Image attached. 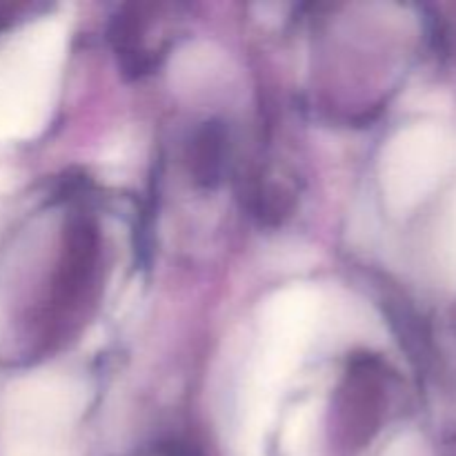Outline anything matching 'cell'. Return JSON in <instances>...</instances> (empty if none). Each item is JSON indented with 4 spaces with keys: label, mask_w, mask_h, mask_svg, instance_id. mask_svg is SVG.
Listing matches in <instances>:
<instances>
[{
    "label": "cell",
    "mask_w": 456,
    "mask_h": 456,
    "mask_svg": "<svg viewBox=\"0 0 456 456\" xmlns=\"http://www.w3.org/2000/svg\"><path fill=\"white\" fill-rule=\"evenodd\" d=\"M383 370L372 356H354L337 399V419L352 436L368 435L383 417Z\"/></svg>",
    "instance_id": "cell-2"
},
{
    "label": "cell",
    "mask_w": 456,
    "mask_h": 456,
    "mask_svg": "<svg viewBox=\"0 0 456 456\" xmlns=\"http://www.w3.org/2000/svg\"><path fill=\"white\" fill-rule=\"evenodd\" d=\"M227 132L221 123L200 125L194 132L187 150V160H190V174L199 187H216L223 181L227 169Z\"/></svg>",
    "instance_id": "cell-3"
},
{
    "label": "cell",
    "mask_w": 456,
    "mask_h": 456,
    "mask_svg": "<svg viewBox=\"0 0 456 456\" xmlns=\"http://www.w3.org/2000/svg\"><path fill=\"white\" fill-rule=\"evenodd\" d=\"M101 270V234L87 218H78L65 232V248L53 279V305L61 319L80 310L96 285Z\"/></svg>",
    "instance_id": "cell-1"
}]
</instances>
